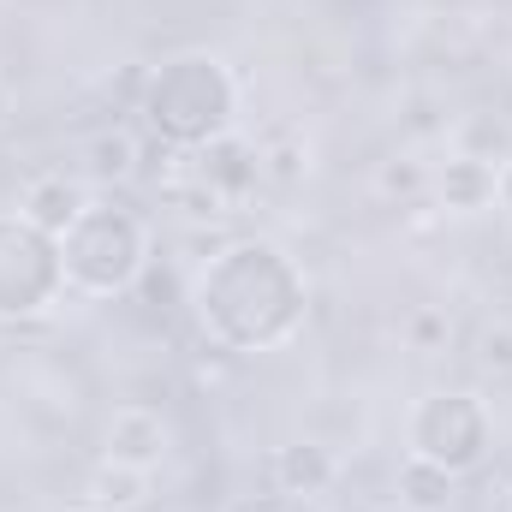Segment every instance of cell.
<instances>
[{
  "label": "cell",
  "instance_id": "cell-21",
  "mask_svg": "<svg viewBox=\"0 0 512 512\" xmlns=\"http://www.w3.org/2000/svg\"><path fill=\"white\" fill-rule=\"evenodd\" d=\"M507 512H512V495H507Z\"/></svg>",
  "mask_w": 512,
  "mask_h": 512
},
{
  "label": "cell",
  "instance_id": "cell-5",
  "mask_svg": "<svg viewBox=\"0 0 512 512\" xmlns=\"http://www.w3.org/2000/svg\"><path fill=\"white\" fill-rule=\"evenodd\" d=\"M60 298H66L60 239L24 221L18 209H0V322H36Z\"/></svg>",
  "mask_w": 512,
  "mask_h": 512
},
{
  "label": "cell",
  "instance_id": "cell-8",
  "mask_svg": "<svg viewBox=\"0 0 512 512\" xmlns=\"http://www.w3.org/2000/svg\"><path fill=\"white\" fill-rule=\"evenodd\" d=\"M191 167H197V179L227 209H239L256 185H262V149H256L251 137H239V131L221 137V143H209V149H191Z\"/></svg>",
  "mask_w": 512,
  "mask_h": 512
},
{
  "label": "cell",
  "instance_id": "cell-4",
  "mask_svg": "<svg viewBox=\"0 0 512 512\" xmlns=\"http://www.w3.org/2000/svg\"><path fill=\"white\" fill-rule=\"evenodd\" d=\"M489 447H495V417H489V399L471 387H435L405 417V453L453 477H471L489 459Z\"/></svg>",
  "mask_w": 512,
  "mask_h": 512
},
{
  "label": "cell",
  "instance_id": "cell-1",
  "mask_svg": "<svg viewBox=\"0 0 512 512\" xmlns=\"http://www.w3.org/2000/svg\"><path fill=\"white\" fill-rule=\"evenodd\" d=\"M185 304L215 352L256 358V352H280L286 340H298L310 316V280L286 245L233 239L197 268Z\"/></svg>",
  "mask_w": 512,
  "mask_h": 512
},
{
  "label": "cell",
  "instance_id": "cell-9",
  "mask_svg": "<svg viewBox=\"0 0 512 512\" xmlns=\"http://www.w3.org/2000/svg\"><path fill=\"white\" fill-rule=\"evenodd\" d=\"M268 477H274V495H280V501L310 507V501H322V495L340 483V459H334L322 441H286V447H274Z\"/></svg>",
  "mask_w": 512,
  "mask_h": 512
},
{
  "label": "cell",
  "instance_id": "cell-14",
  "mask_svg": "<svg viewBox=\"0 0 512 512\" xmlns=\"http://www.w3.org/2000/svg\"><path fill=\"white\" fill-rule=\"evenodd\" d=\"M447 143H453V155H471L483 167H501L512 155V126L501 114H459L453 131H447Z\"/></svg>",
  "mask_w": 512,
  "mask_h": 512
},
{
  "label": "cell",
  "instance_id": "cell-13",
  "mask_svg": "<svg viewBox=\"0 0 512 512\" xmlns=\"http://www.w3.org/2000/svg\"><path fill=\"white\" fill-rule=\"evenodd\" d=\"M149 495H155V471H131V465H114V459H102L90 471V507L102 512H137L149 507Z\"/></svg>",
  "mask_w": 512,
  "mask_h": 512
},
{
  "label": "cell",
  "instance_id": "cell-12",
  "mask_svg": "<svg viewBox=\"0 0 512 512\" xmlns=\"http://www.w3.org/2000/svg\"><path fill=\"white\" fill-rule=\"evenodd\" d=\"M393 495H399L405 512H453L459 477L441 471V465H429V459H417V453H405V465H399V477H393Z\"/></svg>",
  "mask_w": 512,
  "mask_h": 512
},
{
  "label": "cell",
  "instance_id": "cell-15",
  "mask_svg": "<svg viewBox=\"0 0 512 512\" xmlns=\"http://www.w3.org/2000/svg\"><path fill=\"white\" fill-rule=\"evenodd\" d=\"M370 185H376V197L382 203H417V197H429V185H435V167L423 161V155H387L376 161V173H370Z\"/></svg>",
  "mask_w": 512,
  "mask_h": 512
},
{
  "label": "cell",
  "instance_id": "cell-10",
  "mask_svg": "<svg viewBox=\"0 0 512 512\" xmlns=\"http://www.w3.org/2000/svg\"><path fill=\"white\" fill-rule=\"evenodd\" d=\"M429 191L441 197L447 215H483V209H495V167H483L471 155H447L435 167V185Z\"/></svg>",
  "mask_w": 512,
  "mask_h": 512
},
{
  "label": "cell",
  "instance_id": "cell-6",
  "mask_svg": "<svg viewBox=\"0 0 512 512\" xmlns=\"http://www.w3.org/2000/svg\"><path fill=\"white\" fill-rule=\"evenodd\" d=\"M167 453H173V429H167V417H161L155 405L131 399V405H120V411L108 417L102 459L131 465V471H161V465H167Z\"/></svg>",
  "mask_w": 512,
  "mask_h": 512
},
{
  "label": "cell",
  "instance_id": "cell-16",
  "mask_svg": "<svg viewBox=\"0 0 512 512\" xmlns=\"http://www.w3.org/2000/svg\"><path fill=\"white\" fill-rule=\"evenodd\" d=\"M405 340H411V352L435 358V352H447V340H453V316H447L441 304H417V310L405 316Z\"/></svg>",
  "mask_w": 512,
  "mask_h": 512
},
{
  "label": "cell",
  "instance_id": "cell-7",
  "mask_svg": "<svg viewBox=\"0 0 512 512\" xmlns=\"http://www.w3.org/2000/svg\"><path fill=\"white\" fill-rule=\"evenodd\" d=\"M90 197H96V191H90V179H84V173L42 167V173H30V179H24V191H18V215L60 239V233L90 209Z\"/></svg>",
  "mask_w": 512,
  "mask_h": 512
},
{
  "label": "cell",
  "instance_id": "cell-11",
  "mask_svg": "<svg viewBox=\"0 0 512 512\" xmlns=\"http://www.w3.org/2000/svg\"><path fill=\"white\" fill-rule=\"evenodd\" d=\"M137 161H143V137L131 126H102L84 143V179L90 185H126V179H137Z\"/></svg>",
  "mask_w": 512,
  "mask_h": 512
},
{
  "label": "cell",
  "instance_id": "cell-20",
  "mask_svg": "<svg viewBox=\"0 0 512 512\" xmlns=\"http://www.w3.org/2000/svg\"><path fill=\"white\" fill-rule=\"evenodd\" d=\"M251 512H304V507H298V501H280V495H274V501H262V507H251Z\"/></svg>",
  "mask_w": 512,
  "mask_h": 512
},
{
  "label": "cell",
  "instance_id": "cell-2",
  "mask_svg": "<svg viewBox=\"0 0 512 512\" xmlns=\"http://www.w3.org/2000/svg\"><path fill=\"white\" fill-rule=\"evenodd\" d=\"M137 114L155 143L167 149H209L239 131V78L221 54L209 48H179L161 66L143 72Z\"/></svg>",
  "mask_w": 512,
  "mask_h": 512
},
{
  "label": "cell",
  "instance_id": "cell-18",
  "mask_svg": "<svg viewBox=\"0 0 512 512\" xmlns=\"http://www.w3.org/2000/svg\"><path fill=\"white\" fill-rule=\"evenodd\" d=\"M495 209H501V215L512 221V155L501 161V167H495Z\"/></svg>",
  "mask_w": 512,
  "mask_h": 512
},
{
  "label": "cell",
  "instance_id": "cell-3",
  "mask_svg": "<svg viewBox=\"0 0 512 512\" xmlns=\"http://www.w3.org/2000/svg\"><path fill=\"white\" fill-rule=\"evenodd\" d=\"M60 262H66L72 298H90V304L126 298V292H137L143 268L155 262L149 221L114 197H90V209L60 233Z\"/></svg>",
  "mask_w": 512,
  "mask_h": 512
},
{
  "label": "cell",
  "instance_id": "cell-17",
  "mask_svg": "<svg viewBox=\"0 0 512 512\" xmlns=\"http://www.w3.org/2000/svg\"><path fill=\"white\" fill-rule=\"evenodd\" d=\"M477 364H483L489 376H512V322L507 316H495V322L477 334Z\"/></svg>",
  "mask_w": 512,
  "mask_h": 512
},
{
  "label": "cell",
  "instance_id": "cell-19",
  "mask_svg": "<svg viewBox=\"0 0 512 512\" xmlns=\"http://www.w3.org/2000/svg\"><path fill=\"white\" fill-rule=\"evenodd\" d=\"M12 102H18V90H12V78H6V72H0V126H6V120H12Z\"/></svg>",
  "mask_w": 512,
  "mask_h": 512
}]
</instances>
